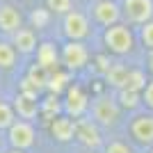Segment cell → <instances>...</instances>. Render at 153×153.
<instances>
[{
  "mask_svg": "<svg viewBox=\"0 0 153 153\" xmlns=\"http://www.w3.org/2000/svg\"><path fill=\"white\" fill-rule=\"evenodd\" d=\"M117 103L121 105V110L128 112H137L144 105L142 103V91H133V89H117Z\"/></svg>",
  "mask_w": 153,
  "mask_h": 153,
  "instance_id": "obj_17",
  "label": "cell"
},
{
  "mask_svg": "<svg viewBox=\"0 0 153 153\" xmlns=\"http://www.w3.org/2000/svg\"><path fill=\"white\" fill-rule=\"evenodd\" d=\"M121 21L128 25H144L153 21V0H119Z\"/></svg>",
  "mask_w": 153,
  "mask_h": 153,
  "instance_id": "obj_6",
  "label": "cell"
},
{
  "mask_svg": "<svg viewBox=\"0 0 153 153\" xmlns=\"http://www.w3.org/2000/svg\"><path fill=\"white\" fill-rule=\"evenodd\" d=\"M5 142H7V137L2 135V130H0V153L5 151Z\"/></svg>",
  "mask_w": 153,
  "mask_h": 153,
  "instance_id": "obj_31",
  "label": "cell"
},
{
  "mask_svg": "<svg viewBox=\"0 0 153 153\" xmlns=\"http://www.w3.org/2000/svg\"><path fill=\"white\" fill-rule=\"evenodd\" d=\"M121 105L117 103V96L101 94L89 101V112L87 114L94 119L101 128H117L121 121Z\"/></svg>",
  "mask_w": 153,
  "mask_h": 153,
  "instance_id": "obj_2",
  "label": "cell"
},
{
  "mask_svg": "<svg viewBox=\"0 0 153 153\" xmlns=\"http://www.w3.org/2000/svg\"><path fill=\"white\" fill-rule=\"evenodd\" d=\"M128 71H130V66H126V64H121V62H110V66L105 69L103 78H105L108 87H112V89L117 91V89H123V87H126Z\"/></svg>",
  "mask_w": 153,
  "mask_h": 153,
  "instance_id": "obj_16",
  "label": "cell"
},
{
  "mask_svg": "<svg viewBox=\"0 0 153 153\" xmlns=\"http://www.w3.org/2000/svg\"><path fill=\"white\" fill-rule=\"evenodd\" d=\"M101 151L103 153H135L133 149L128 146L126 142H121V140H108L105 144H103Z\"/></svg>",
  "mask_w": 153,
  "mask_h": 153,
  "instance_id": "obj_26",
  "label": "cell"
},
{
  "mask_svg": "<svg viewBox=\"0 0 153 153\" xmlns=\"http://www.w3.org/2000/svg\"><path fill=\"white\" fill-rule=\"evenodd\" d=\"M103 44L108 48V53L117 55V57H126L135 51V44H137V37L135 32L128 27V23H114L103 30Z\"/></svg>",
  "mask_w": 153,
  "mask_h": 153,
  "instance_id": "obj_1",
  "label": "cell"
},
{
  "mask_svg": "<svg viewBox=\"0 0 153 153\" xmlns=\"http://www.w3.org/2000/svg\"><path fill=\"white\" fill-rule=\"evenodd\" d=\"M7 144L12 149H21V151H27V149L34 146L37 142V130H34V123L25 121V119H19L14 121L12 126L7 128Z\"/></svg>",
  "mask_w": 153,
  "mask_h": 153,
  "instance_id": "obj_7",
  "label": "cell"
},
{
  "mask_svg": "<svg viewBox=\"0 0 153 153\" xmlns=\"http://www.w3.org/2000/svg\"><path fill=\"white\" fill-rule=\"evenodd\" d=\"M16 57H19V53L12 46V41H0V69L12 71L16 66Z\"/></svg>",
  "mask_w": 153,
  "mask_h": 153,
  "instance_id": "obj_19",
  "label": "cell"
},
{
  "mask_svg": "<svg viewBox=\"0 0 153 153\" xmlns=\"http://www.w3.org/2000/svg\"><path fill=\"white\" fill-rule=\"evenodd\" d=\"M59 62L71 73L82 71L87 66V62H89V48H87V44L85 41H71V39H66V44L59 51Z\"/></svg>",
  "mask_w": 153,
  "mask_h": 153,
  "instance_id": "obj_5",
  "label": "cell"
},
{
  "mask_svg": "<svg viewBox=\"0 0 153 153\" xmlns=\"http://www.w3.org/2000/svg\"><path fill=\"white\" fill-rule=\"evenodd\" d=\"M73 140L80 142V144H82L85 149H89V151H98V149H103V144H105V140H103V128L87 114L76 119Z\"/></svg>",
  "mask_w": 153,
  "mask_h": 153,
  "instance_id": "obj_4",
  "label": "cell"
},
{
  "mask_svg": "<svg viewBox=\"0 0 153 153\" xmlns=\"http://www.w3.org/2000/svg\"><path fill=\"white\" fill-rule=\"evenodd\" d=\"M21 91H23V94H30V96H41V91H44V85H39L34 78L25 76L23 80H21Z\"/></svg>",
  "mask_w": 153,
  "mask_h": 153,
  "instance_id": "obj_27",
  "label": "cell"
},
{
  "mask_svg": "<svg viewBox=\"0 0 153 153\" xmlns=\"http://www.w3.org/2000/svg\"><path fill=\"white\" fill-rule=\"evenodd\" d=\"M14 112L19 119H25V121H37L39 114H41V105H39V96H30V94H23L19 91L16 98H14Z\"/></svg>",
  "mask_w": 153,
  "mask_h": 153,
  "instance_id": "obj_11",
  "label": "cell"
},
{
  "mask_svg": "<svg viewBox=\"0 0 153 153\" xmlns=\"http://www.w3.org/2000/svg\"><path fill=\"white\" fill-rule=\"evenodd\" d=\"M128 135L142 146H153V112H137L128 121Z\"/></svg>",
  "mask_w": 153,
  "mask_h": 153,
  "instance_id": "obj_10",
  "label": "cell"
},
{
  "mask_svg": "<svg viewBox=\"0 0 153 153\" xmlns=\"http://www.w3.org/2000/svg\"><path fill=\"white\" fill-rule=\"evenodd\" d=\"M89 19L91 23H96L105 30V27L121 21V7L117 0H94L89 5Z\"/></svg>",
  "mask_w": 153,
  "mask_h": 153,
  "instance_id": "obj_8",
  "label": "cell"
},
{
  "mask_svg": "<svg viewBox=\"0 0 153 153\" xmlns=\"http://www.w3.org/2000/svg\"><path fill=\"white\" fill-rule=\"evenodd\" d=\"M71 82V71H51L48 73V80H46V89L51 91V94H62L66 91Z\"/></svg>",
  "mask_w": 153,
  "mask_h": 153,
  "instance_id": "obj_18",
  "label": "cell"
},
{
  "mask_svg": "<svg viewBox=\"0 0 153 153\" xmlns=\"http://www.w3.org/2000/svg\"><path fill=\"white\" fill-rule=\"evenodd\" d=\"M96 66H98V69H101L103 73H105V69L110 66V59L105 57V55H98V57H96Z\"/></svg>",
  "mask_w": 153,
  "mask_h": 153,
  "instance_id": "obj_29",
  "label": "cell"
},
{
  "mask_svg": "<svg viewBox=\"0 0 153 153\" xmlns=\"http://www.w3.org/2000/svg\"><path fill=\"white\" fill-rule=\"evenodd\" d=\"M37 64L41 66L44 71H57V64H59V51L53 41H44V44L37 46Z\"/></svg>",
  "mask_w": 153,
  "mask_h": 153,
  "instance_id": "obj_14",
  "label": "cell"
},
{
  "mask_svg": "<svg viewBox=\"0 0 153 153\" xmlns=\"http://www.w3.org/2000/svg\"><path fill=\"white\" fill-rule=\"evenodd\" d=\"M140 44L146 48V51H153V21H146L144 25H140Z\"/></svg>",
  "mask_w": 153,
  "mask_h": 153,
  "instance_id": "obj_24",
  "label": "cell"
},
{
  "mask_svg": "<svg viewBox=\"0 0 153 153\" xmlns=\"http://www.w3.org/2000/svg\"><path fill=\"white\" fill-rule=\"evenodd\" d=\"M39 105H41V114L48 117V119H55L57 114L64 112V110H62V101H59L57 94H48L44 101L39 98Z\"/></svg>",
  "mask_w": 153,
  "mask_h": 153,
  "instance_id": "obj_20",
  "label": "cell"
},
{
  "mask_svg": "<svg viewBox=\"0 0 153 153\" xmlns=\"http://www.w3.org/2000/svg\"><path fill=\"white\" fill-rule=\"evenodd\" d=\"M146 69L153 73V51H149V53H146Z\"/></svg>",
  "mask_w": 153,
  "mask_h": 153,
  "instance_id": "obj_30",
  "label": "cell"
},
{
  "mask_svg": "<svg viewBox=\"0 0 153 153\" xmlns=\"http://www.w3.org/2000/svg\"><path fill=\"white\" fill-rule=\"evenodd\" d=\"M73 133H76V119H71L62 112L55 119H51V135L57 142H71L73 140Z\"/></svg>",
  "mask_w": 153,
  "mask_h": 153,
  "instance_id": "obj_15",
  "label": "cell"
},
{
  "mask_svg": "<svg viewBox=\"0 0 153 153\" xmlns=\"http://www.w3.org/2000/svg\"><path fill=\"white\" fill-rule=\"evenodd\" d=\"M64 114L71 119H80L89 112V96L85 94V89L80 85H69L64 91V101H62Z\"/></svg>",
  "mask_w": 153,
  "mask_h": 153,
  "instance_id": "obj_9",
  "label": "cell"
},
{
  "mask_svg": "<svg viewBox=\"0 0 153 153\" xmlns=\"http://www.w3.org/2000/svg\"><path fill=\"white\" fill-rule=\"evenodd\" d=\"M5 153H25V151H21V149H9V151H5Z\"/></svg>",
  "mask_w": 153,
  "mask_h": 153,
  "instance_id": "obj_32",
  "label": "cell"
},
{
  "mask_svg": "<svg viewBox=\"0 0 153 153\" xmlns=\"http://www.w3.org/2000/svg\"><path fill=\"white\" fill-rule=\"evenodd\" d=\"M149 153H153V146H151V151H149Z\"/></svg>",
  "mask_w": 153,
  "mask_h": 153,
  "instance_id": "obj_33",
  "label": "cell"
},
{
  "mask_svg": "<svg viewBox=\"0 0 153 153\" xmlns=\"http://www.w3.org/2000/svg\"><path fill=\"white\" fill-rule=\"evenodd\" d=\"M23 27V14L12 2H0V32L2 34H14Z\"/></svg>",
  "mask_w": 153,
  "mask_h": 153,
  "instance_id": "obj_12",
  "label": "cell"
},
{
  "mask_svg": "<svg viewBox=\"0 0 153 153\" xmlns=\"http://www.w3.org/2000/svg\"><path fill=\"white\" fill-rule=\"evenodd\" d=\"M142 103H144L149 110H153V78L146 82V87L142 89Z\"/></svg>",
  "mask_w": 153,
  "mask_h": 153,
  "instance_id": "obj_28",
  "label": "cell"
},
{
  "mask_svg": "<svg viewBox=\"0 0 153 153\" xmlns=\"http://www.w3.org/2000/svg\"><path fill=\"white\" fill-rule=\"evenodd\" d=\"M51 16L53 14L44 7V9H34V12L30 14V21H32V25L37 27V30H41V27H46L48 23H51Z\"/></svg>",
  "mask_w": 153,
  "mask_h": 153,
  "instance_id": "obj_25",
  "label": "cell"
},
{
  "mask_svg": "<svg viewBox=\"0 0 153 153\" xmlns=\"http://www.w3.org/2000/svg\"><path fill=\"white\" fill-rule=\"evenodd\" d=\"M146 71L140 69V66H130L128 71V80H126V87L123 89H133V91H142L146 87Z\"/></svg>",
  "mask_w": 153,
  "mask_h": 153,
  "instance_id": "obj_21",
  "label": "cell"
},
{
  "mask_svg": "<svg viewBox=\"0 0 153 153\" xmlns=\"http://www.w3.org/2000/svg\"><path fill=\"white\" fill-rule=\"evenodd\" d=\"M12 37V46L16 48L19 55H32V53H37V32L32 30V27H19V30L9 34Z\"/></svg>",
  "mask_w": 153,
  "mask_h": 153,
  "instance_id": "obj_13",
  "label": "cell"
},
{
  "mask_svg": "<svg viewBox=\"0 0 153 153\" xmlns=\"http://www.w3.org/2000/svg\"><path fill=\"white\" fill-rule=\"evenodd\" d=\"M46 9H48L51 14L64 16L66 12L73 9V0H46Z\"/></svg>",
  "mask_w": 153,
  "mask_h": 153,
  "instance_id": "obj_23",
  "label": "cell"
},
{
  "mask_svg": "<svg viewBox=\"0 0 153 153\" xmlns=\"http://www.w3.org/2000/svg\"><path fill=\"white\" fill-rule=\"evenodd\" d=\"M16 121V112H14V105L7 101H0V130H7Z\"/></svg>",
  "mask_w": 153,
  "mask_h": 153,
  "instance_id": "obj_22",
  "label": "cell"
},
{
  "mask_svg": "<svg viewBox=\"0 0 153 153\" xmlns=\"http://www.w3.org/2000/svg\"><path fill=\"white\" fill-rule=\"evenodd\" d=\"M62 34L71 41H87L91 37V19L89 14L71 9L62 16Z\"/></svg>",
  "mask_w": 153,
  "mask_h": 153,
  "instance_id": "obj_3",
  "label": "cell"
}]
</instances>
